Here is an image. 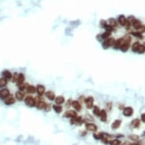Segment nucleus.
<instances>
[{
	"mask_svg": "<svg viewBox=\"0 0 145 145\" xmlns=\"http://www.w3.org/2000/svg\"><path fill=\"white\" fill-rule=\"evenodd\" d=\"M115 41V39H114L113 37L107 38V39L103 42V47L104 49H106L107 48H109V47L113 46Z\"/></svg>",
	"mask_w": 145,
	"mask_h": 145,
	"instance_id": "1",
	"label": "nucleus"
},
{
	"mask_svg": "<svg viewBox=\"0 0 145 145\" xmlns=\"http://www.w3.org/2000/svg\"><path fill=\"white\" fill-rule=\"evenodd\" d=\"M25 103L27 106H30V107H33L35 106V100L34 98L32 96H27L25 98Z\"/></svg>",
	"mask_w": 145,
	"mask_h": 145,
	"instance_id": "2",
	"label": "nucleus"
},
{
	"mask_svg": "<svg viewBox=\"0 0 145 145\" xmlns=\"http://www.w3.org/2000/svg\"><path fill=\"white\" fill-rule=\"evenodd\" d=\"M4 103L5 105H12L15 103V97L11 94H9L6 98L4 99Z\"/></svg>",
	"mask_w": 145,
	"mask_h": 145,
	"instance_id": "3",
	"label": "nucleus"
},
{
	"mask_svg": "<svg viewBox=\"0 0 145 145\" xmlns=\"http://www.w3.org/2000/svg\"><path fill=\"white\" fill-rule=\"evenodd\" d=\"M78 116V114L76 112V111L75 110H68L64 113V117L65 118H75Z\"/></svg>",
	"mask_w": 145,
	"mask_h": 145,
	"instance_id": "4",
	"label": "nucleus"
},
{
	"mask_svg": "<svg viewBox=\"0 0 145 145\" xmlns=\"http://www.w3.org/2000/svg\"><path fill=\"white\" fill-rule=\"evenodd\" d=\"M134 113V110L132 107H125L123 109V115L126 117H131Z\"/></svg>",
	"mask_w": 145,
	"mask_h": 145,
	"instance_id": "5",
	"label": "nucleus"
},
{
	"mask_svg": "<svg viewBox=\"0 0 145 145\" xmlns=\"http://www.w3.org/2000/svg\"><path fill=\"white\" fill-rule=\"evenodd\" d=\"M85 105L88 109H92L94 106V97H88L85 99Z\"/></svg>",
	"mask_w": 145,
	"mask_h": 145,
	"instance_id": "6",
	"label": "nucleus"
},
{
	"mask_svg": "<svg viewBox=\"0 0 145 145\" xmlns=\"http://www.w3.org/2000/svg\"><path fill=\"white\" fill-rule=\"evenodd\" d=\"M70 122H71V125H81L82 123H83V121H82L81 118L78 117V116H77L75 118H72Z\"/></svg>",
	"mask_w": 145,
	"mask_h": 145,
	"instance_id": "7",
	"label": "nucleus"
},
{
	"mask_svg": "<svg viewBox=\"0 0 145 145\" xmlns=\"http://www.w3.org/2000/svg\"><path fill=\"white\" fill-rule=\"evenodd\" d=\"M10 94L9 90L7 88H3L0 91V99H4L5 98H6L8 95Z\"/></svg>",
	"mask_w": 145,
	"mask_h": 145,
	"instance_id": "8",
	"label": "nucleus"
},
{
	"mask_svg": "<svg viewBox=\"0 0 145 145\" xmlns=\"http://www.w3.org/2000/svg\"><path fill=\"white\" fill-rule=\"evenodd\" d=\"M36 92H37L38 95L39 96H43V94H44L45 93V88H44V86H43L41 84H39L37 85V88H36Z\"/></svg>",
	"mask_w": 145,
	"mask_h": 145,
	"instance_id": "9",
	"label": "nucleus"
},
{
	"mask_svg": "<svg viewBox=\"0 0 145 145\" xmlns=\"http://www.w3.org/2000/svg\"><path fill=\"white\" fill-rule=\"evenodd\" d=\"M71 106H73L74 109H75L76 111H78V112H79V111L81 110V103L79 102V101H78V100L72 101V102H71Z\"/></svg>",
	"mask_w": 145,
	"mask_h": 145,
	"instance_id": "10",
	"label": "nucleus"
},
{
	"mask_svg": "<svg viewBox=\"0 0 145 145\" xmlns=\"http://www.w3.org/2000/svg\"><path fill=\"white\" fill-rule=\"evenodd\" d=\"M86 128L87 130H88V131L90 132H97V126L93 123H88V124H87L86 125Z\"/></svg>",
	"mask_w": 145,
	"mask_h": 145,
	"instance_id": "11",
	"label": "nucleus"
},
{
	"mask_svg": "<svg viewBox=\"0 0 145 145\" xmlns=\"http://www.w3.org/2000/svg\"><path fill=\"white\" fill-rule=\"evenodd\" d=\"M132 24L133 25L134 28L136 29V30H140V29L142 27V23H141V21H139V20H138V19H135L132 21Z\"/></svg>",
	"mask_w": 145,
	"mask_h": 145,
	"instance_id": "12",
	"label": "nucleus"
},
{
	"mask_svg": "<svg viewBox=\"0 0 145 145\" xmlns=\"http://www.w3.org/2000/svg\"><path fill=\"white\" fill-rule=\"evenodd\" d=\"M99 117V119H100L101 121L103 122H106V120H107V114H106V112L105 110H100Z\"/></svg>",
	"mask_w": 145,
	"mask_h": 145,
	"instance_id": "13",
	"label": "nucleus"
},
{
	"mask_svg": "<svg viewBox=\"0 0 145 145\" xmlns=\"http://www.w3.org/2000/svg\"><path fill=\"white\" fill-rule=\"evenodd\" d=\"M121 124H122V121L120 119H116V120H115L112 125H111V128L112 130H115V129H118L120 126H121Z\"/></svg>",
	"mask_w": 145,
	"mask_h": 145,
	"instance_id": "14",
	"label": "nucleus"
},
{
	"mask_svg": "<svg viewBox=\"0 0 145 145\" xmlns=\"http://www.w3.org/2000/svg\"><path fill=\"white\" fill-rule=\"evenodd\" d=\"M122 43H123V39H122V38H119V39H118L116 41H115L114 44H113L114 49H120L121 46L122 45Z\"/></svg>",
	"mask_w": 145,
	"mask_h": 145,
	"instance_id": "15",
	"label": "nucleus"
},
{
	"mask_svg": "<svg viewBox=\"0 0 145 145\" xmlns=\"http://www.w3.org/2000/svg\"><path fill=\"white\" fill-rule=\"evenodd\" d=\"M54 100H55V104H57V105H62V103H65V98H64V97H62V96L56 97L55 98Z\"/></svg>",
	"mask_w": 145,
	"mask_h": 145,
	"instance_id": "16",
	"label": "nucleus"
},
{
	"mask_svg": "<svg viewBox=\"0 0 145 145\" xmlns=\"http://www.w3.org/2000/svg\"><path fill=\"white\" fill-rule=\"evenodd\" d=\"M141 125V120L139 119H135L132 121L131 125L132 127H133L134 128H138L140 127Z\"/></svg>",
	"mask_w": 145,
	"mask_h": 145,
	"instance_id": "17",
	"label": "nucleus"
},
{
	"mask_svg": "<svg viewBox=\"0 0 145 145\" xmlns=\"http://www.w3.org/2000/svg\"><path fill=\"white\" fill-rule=\"evenodd\" d=\"M2 76L3 78H5L6 80H8V79H11V77H12V74L11 72L8 71V70H5L2 71Z\"/></svg>",
	"mask_w": 145,
	"mask_h": 145,
	"instance_id": "18",
	"label": "nucleus"
},
{
	"mask_svg": "<svg viewBox=\"0 0 145 145\" xmlns=\"http://www.w3.org/2000/svg\"><path fill=\"white\" fill-rule=\"evenodd\" d=\"M26 90H27V92L28 94H35L36 93V88L33 85H29L26 88Z\"/></svg>",
	"mask_w": 145,
	"mask_h": 145,
	"instance_id": "19",
	"label": "nucleus"
},
{
	"mask_svg": "<svg viewBox=\"0 0 145 145\" xmlns=\"http://www.w3.org/2000/svg\"><path fill=\"white\" fill-rule=\"evenodd\" d=\"M46 97L49 99V100H54L55 98V94L53 91H49L46 93Z\"/></svg>",
	"mask_w": 145,
	"mask_h": 145,
	"instance_id": "20",
	"label": "nucleus"
},
{
	"mask_svg": "<svg viewBox=\"0 0 145 145\" xmlns=\"http://www.w3.org/2000/svg\"><path fill=\"white\" fill-rule=\"evenodd\" d=\"M118 21H119V23L122 26H125L126 22H127V19L124 15H119V18H118Z\"/></svg>",
	"mask_w": 145,
	"mask_h": 145,
	"instance_id": "21",
	"label": "nucleus"
},
{
	"mask_svg": "<svg viewBox=\"0 0 145 145\" xmlns=\"http://www.w3.org/2000/svg\"><path fill=\"white\" fill-rule=\"evenodd\" d=\"M46 104H47V103L44 102V101L40 100V101H39V102H38L35 106H36L37 108L39 109H44V107H45V106H46Z\"/></svg>",
	"mask_w": 145,
	"mask_h": 145,
	"instance_id": "22",
	"label": "nucleus"
},
{
	"mask_svg": "<svg viewBox=\"0 0 145 145\" xmlns=\"http://www.w3.org/2000/svg\"><path fill=\"white\" fill-rule=\"evenodd\" d=\"M52 108L54 109V111L56 112V113H61L62 111V106L61 105H57V104H55L52 106Z\"/></svg>",
	"mask_w": 145,
	"mask_h": 145,
	"instance_id": "23",
	"label": "nucleus"
},
{
	"mask_svg": "<svg viewBox=\"0 0 145 145\" xmlns=\"http://www.w3.org/2000/svg\"><path fill=\"white\" fill-rule=\"evenodd\" d=\"M129 47H130V43H122V46H121V47H120V49H121V51H122V52H127V51L128 50Z\"/></svg>",
	"mask_w": 145,
	"mask_h": 145,
	"instance_id": "24",
	"label": "nucleus"
},
{
	"mask_svg": "<svg viewBox=\"0 0 145 145\" xmlns=\"http://www.w3.org/2000/svg\"><path fill=\"white\" fill-rule=\"evenodd\" d=\"M24 95L22 92L21 91H18L15 94V99H18V101H21L24 99Z\"/></svg>",
	"mask_w": 145,
	"mask_h": 145,
	"instance_id": "25",
	"label": "nucleus"
},
{
	"mask_svg": "<svg viewBox=\"0 0 145 145\" xmlns=\"http://www.w3.org/2000/svg\"><path fill=\"white\" fill-rule=\"evenodd\" d=\"M24 79H25V78H24V75L22 74V73H20L19 75H18V81H17V84H22V83H24Z\"/></svg>",
	"mask_w": 145,
	"mask_h": 145,
	"instance_id": "26",
	"label": "nucleus"
},
{
	"mask_svg": "<svg viewBox=\"0 0 145 145\" xmlns=\"http://www.w3.org/2000/svg\"><path fill=\"white\" fill-rule=\"evenodd\" d=\"M109 25L110 26V27H116V25H117V22H116V21H115L114 18H109Z\"/></svg>",
	"mask_w": 145,
	"mask_h": 145,
	"instance_id": "27",
	"label": "nucleus"
},
{
	"mask_svg": "<svg viewBox=\"0 0 145 145\" xmlns=\"http://www.w3.org/2000/svg\"><path fill=\"white\" fill-rule=\"evenodd\" d=\"M8 80H6L5 78H0V88H4L7 85Z\"/></svg>",
	"mask_w": 145,
	"mask_h": 145,
	"instance_id": "28",
	"label": "nucleus"
},
{
	"mask_svg": "<svg viewBox=\"0 0 145 145\" xmlns=\"http://www.w3.org/2000/svg\"><path fill=\"white\" fill-rule=\"evenodd\" d=\"M93 112L96 116H99V112H100V109L97 106H93Z\"/></svg>",
	"mask_w": 145,
	"mask_h": 145,
	"instance_id": "29",
	"label": "nucleus"
},
{
	"mask_svg": "<svg viewBox=\"0 0 145 145\" xmlns=\"http://www.w3.org/2000/svg\"><path fill=\"white\" fill-rule=\"evenodd\" d=\"M109 144L110 145H120L121 141L119 139H113L112 141H109Z\"/></svg>",
	"mask_w": 145,
	"mask_h": 145,
	"instance_id": "30",
	"label": "nucleus"
},
{
	"mask_svg": "<svg viewBox=\"0 0 145 145\" xmlns=\"http://www.w3.org/2000/svg\"><path fill=\"white\" fill-rule=\"evenodd\" d=\"M103 136H104V135L102 132H99V133H97V134H94V138L96 140H101L103 138Z\"/></svg>",
	"mask_w": 145,
	"mask_h": 145,
	"instance_id": "31",
	"label": "nucleus"
},
{
	"mask_svg": "<svg viewBox=\"0 0 145 145\" xmlns=\"http://www.w3.org/2000/svg\"><path fill=\"white\" fill-rule=\"evenodd\" d=\"M144 50H145V47H144V45L140 44V45H139V47H138V50H137V52H138V53H139V54H143V53L144 52Z\"/></svg>",
	"mask_w": 145,
	"mask_h": 145,
	"instance_id": "32",
	"label": "nucleus"
},
{
	"mask_svg": "<svg viewBox=\"0 0 145 145\" xmlns=\"http://www.w3.org/2000/svg\"><path fill=\"white\" fill-rule=\"evenodd\" d=\"M139 45H140V43H139L138 42L135 43L132 46V51L135 52H137V50H138V49Z\"/></svg>",
	"mask_w": 145,
	"mask_h": 145,
	"instance_id": "33",
	"label": "nucleus"
},
{
	"mask_svg": "<svg viewBox=\"0 0 145 145\" xmlns=\"http://www.w3.org/2000/svg\"><path fill=\"white\" fill-rule=\"evenodd\" d=\"M18 75L19 74H18L17 72H15L13 75H12V77H11V81H12V82H14V83H16L17 82V81H18Z\"/></svg>",
	"mask_w": 145,
	"mask_h": 145,
	"instance_id": "34",
	"label": "nucleus"
},
{
	"mask_svg": "<svg viewBox=\"0 0 145 145\" xmlns=\"http://www.w3.org/2000/svg\"><path fill=\"white\" fill-rule=\"evenodd\" d=\"M132 35H134L135 37H136L139 38V39H143V35H142V34H141V32H139V31H137V32H132Z\"/></svg>",
	"mask_w": 145,
	"mask_h": 145,
	"instance_id": "35",
	"label": "nucleus"
},
{
	"mask_svg": "<svg viewBox=\"0 0 145 145\" xmlns=\"http://www.w3.org/2000/svg\"><path fill=\"white\" fill-rule=\"evenodd\" d=\"M129 139L130 140H132V141H137L139 140V137L136 135H130L129 137Z\"/></svg>",
	"mask_w": 145,
	"mask_h": 145,
	"instance_id": "36",
	"label": "nucleus"
},
{
	"mask_svg": "<svg viewBox=\"0 0 145 145\" xmlns=\"http://www.w3.org/2000/svg\"><path fill=\"white\" fill-rule=\"evenodd\" d=\"M110 35H111V33L106 31L104 34H103L102 35H101V39H107L110 37Z\"/></svg>",
	"mask_w": 145,
	"mask_h": 145,
	"instance_id": "37",
	"label": "nucleus"
},
{
	"mask_svg": "<svg viewBox=\"0 0 145 145\" xmlns=\"http://www.w3.org/2000/svg\"><path fill=\"white\" fill-rule=\"evenodd\" d=\"M104 28L106 29V31L107 32H109V33H111V32L113 31V27H110L109 24H106V25L105 26V27H104Z\"/></svg>",
	"mask_w": 145,
	"mask_h": 145,
	"instance_id": "38",
	"label": "nucleus"
},
{
	"mask_svg": "<svg viewBox=\"0 0 145 145\" xmlns=\"http://www.w3.org/2000/svg\"><path fill=\"white\" fill-rule=\"evenodd\" d=\"M99 24H100V27H105V26L107 24H106V21H104V20H101L100 22H99Z\"/></svg>",
	"mask_w": 145,
	"mask_h": 145,
	"instance_id": "39",
	"label": "nucleus"
},
{
	"mask_svg": "<svg viewBox=\"0 0 145 145\" xmlns=\"http://www.w3.org/2000/svg\"><path fill=\"white\" fill-rule=\"evenodd\" d=\"M50 108H51L50 105L47 103V104H46V106H45V107H44V109H44L46 112H49V111L50 110Z\"/></svg>",
	"mask_w": 145,
	"mask_h": 145,
	"instance_id": "40",
	"label": "nucleus"
},
{
	"mask_svg": "<svg viewBox=\"0 0 145 145\" xmlns=\"http://www.w3.org/2000/svg\"><path fill=\"white\" fill-rule=\"evenodd\" d=\"M144 116H145V114L144 113H143L142 115H141V121L143 122H145V119H144Z\"/></svg>",
	"mask_w": 145,
	"mask_h": 145,
	"instance_id": "41",
	"label": "nucleus"
},
{
	"mask_svg": "<svg viewBox=\"0 0 145 145\" xmlns=\"http://www.w3.org/2000/svg\"><path fill=\"white\" fill-rule=\"evenodd\" d=\"M128 145H139V144H138V143H132V144H129Z\"/></svg>",
	"mask_w": 145,
	"mask_h": 145,
	"instance_id": "42",
	"label": "nucleus"
}]
</instances>
